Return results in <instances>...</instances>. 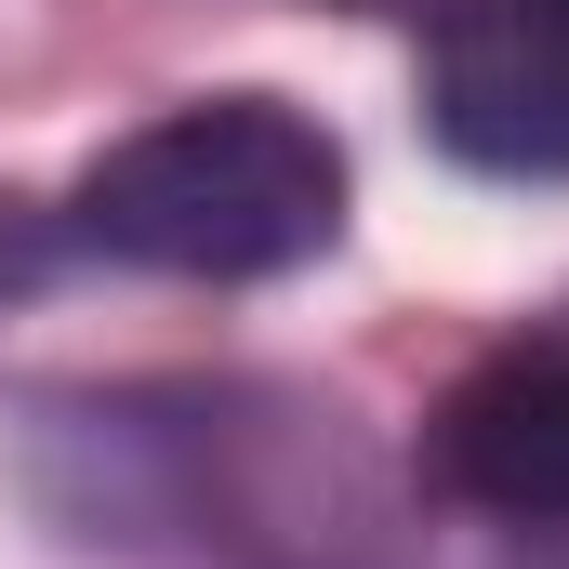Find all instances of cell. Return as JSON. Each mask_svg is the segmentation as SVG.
Listing matches in <instances>:
<instances>
[{"instance_id": "cell-3", "label": "cell", "mask_w": 569, "mask_h": 569, "mask_svg": "<svg viewBox=\"0 0 569 569\" xmlns=\"http://www.w3.org/2000/svg\"><path fill=\"white\" fill-rule=\"evenodd\" d=\"M425 477L490 530H569V331L490 345L425 425Z\"/></svg>"}, {"instance_id": "cell-4", "label": "cell", "mask_w": 569, "mask_h": 569, "mask_svg": "<svg viewBox=\"0 0 569 569\" xmlns=\"http://www.w3.org/2000/svg\"><path fill=\"white\" fill-rule=\"evenodd\" d=\"M40 266H53V226H40V212H27V199L0 186V305H13V291L40 279Z\"/></svg>"}, {"instance_id": "cell-2", "label": "cell", "mask_w": 569, "mask_h": 569, "mask_svg": "<svg viewBox=\"0 0 569 569\" xmlns=\"http://www.w3.org/2000/svg\"><path fill=\"white\" fill-rule=\"evenodd\" d=\"M425 120L477 172L557 186L569 172V0H437Z\"/></svg>"}, {"instance_id": "cell-1", "label": "cell", "mask_w": 569, "mask_h": 569, "mask_svg": "<svg viewBox=\"0 0 569 569\" xmlns=\"http://www.w3.org/2000/svg\"><path fill=\"white\" fill-rule=\"evenodd\" d=\"M67 226L146 279H291L345 239V146L279 93H199L107 146Z\"/></svg>"}]
</instances>
